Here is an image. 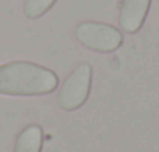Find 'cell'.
<instances>
[{
    "mask_svg": "<svg viewBox=\"0 0 159 152\" xmlns=\"http://www.w3.org/2000/svg\"><path fill=\"white\" fill-rule=\"evenodd\" d=\"M55 3L56 0H25L24 14L27 19H38L44 16Z\"/></svg>",
    "mask_w": 159,
    "mask_h": 152,
    "instance_id": "obj_6",
    "label": "cell"
},
{
    "mask_svg": "<svg viewBox=\"0 0 159 152\" xmlns=\"http://www.w3.org/2000/svg\"><path fill=\"white\" fill-rule=\"evenodd\" d=\"M92 86V66L89 63L80 64L66 79L58 93V105L64 111H75L81 108L91 93Z\"/></svg>",
    "mask_w": 159,
    "mask_h": 152,
    "instance_id": "obj_2",
    "label": "cell"
},
{
    "mask_svg": "<svg viewBox=\"0 0 159 152\" xmlns=\"http://www.w3.org/2000/svg\"><path fill=\"white\" fill-rule=\"evenodd\" d=\"M151 0H123L119 24L125 33H137L145 22Z\"/></svg>",
    "mask_w": 159,
    "mask_h": 152,
    "instance_id": "obj_4",
    "label": "cell"
},
{
    "mask_svg": "<svg viewBox=\"0 0 159 152\" xmlns=\"http://www.w3.org/2000/svg\"><path fill=\"white\" fill-rule=\"evenodd\" d=\"M75 36L80 41V44L100 53H111L117 50L123 42V35L119 28L105 22L94 21L78 24Z\"/></svg>",
    "mask_w": 159,
    "mask_h": 152,
    "instance_id": "obj_3",
    "label": "cell"
},
{
    "mask_svg": "<svg viewBox=\"0 0 159 152\" xmlns=\"http://www.w3.org/2000/svg\"><path fill=\"white\" fill-rule=\"evenodd\" d=\"M59 85L58 75L31 61H11L0 64V94L36 97L52 94Z\"/></svg>",
    "mask_w": 159,
    "mask_h": 152,
    "instance_id": "obj_1",
    "label": "cell"
},
{
    "mask_svg": "<svg viewBox=\"0 0 159 152\" xmlns=\"http://www.w3.org/2000/svg\"><path fill=\"white\" fill-rule=\"evenodd\" d=\"M42 140H44L42 129L38 124H31L19 133L14 152H41Z\"/></svg>",
    "mask_w": 159,
    "mask_h": 152,
    "instance_id": "obj_5",
    "label": "cell"
}]
</instances>
